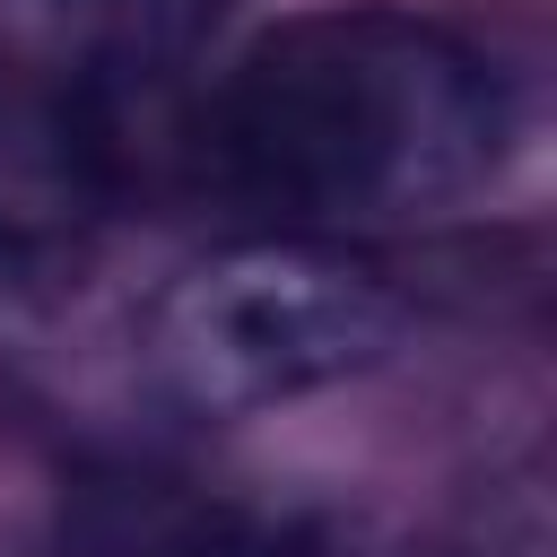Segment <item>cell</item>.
<instances>
[{"label":"cell","mask_w":557,"mask_h":557,"mask_svg":"<svg viewBox=\"0 0 557 557\" xmlns=\"http://www.w3.org/2000/svg\"><path fill=\"white\" fill-rule=\"evenodd\" d=\"M513 96L496 61L418 9H313L270 26L218 113L209 157L278 226H409L505 165Z\"/></svg>","instance_id":"cell-1"},{"label":"cell","mask_w":557,"mask_h":557,"mask_svg":"<svg viewBox=\"0 0 557 557\" xmlns=\"http://www.w3.org/2000/svg\"><path fill=\"white\" fill-rule=\"evenodd\" d=\"M392 339H400V296L366 261L278 235V244H235L200 261L157 305L148 357L183 409L252 418L383 366Z\"/></svg>","instance_id":"cell-2"},{"label":"cell","mask_w":557,"mask_h":557,"mask_svg":"<svg viewBox=\"0 0 557 557\" xmlns=\"http://www.w3.org/2000/svg\"><path fill=\"white\" fill-rule=\"evenodd\" d=\"M113 157L96 96L0 61V278H61L104 226Z\"/></svg>","instance_id":"cell-3"},{"label":"cell","mask_w":557,"mask_h":557,"mask_svg":"<svg viewBox=\"0 0 557 557\" xmlns=\"http://www.w3.org/2000/svg\"><path fill=\"white\" fill-rule=\"evenodd\" d=\"M70 557H322V548L270 513H244L174 479H104L70 513Z\"/></svg>","instance_id":"cell-4"},{"label":"cell","mask_w":557,"mask_h":557,"mask_svg":"<svg viewBox=\"0 0 557 557\" xmlns=\"http://www.w3.org/2000/svg\"><path fill=\"white\" fill-rule=\"evenodd\" d=\"M17 17H26L35 44H52V52L70 61L61 87L96 96V78L148 70L165 44H183L191 0H17Z\"/></svg>","instance_id":"cell-5"}]
</instances>
